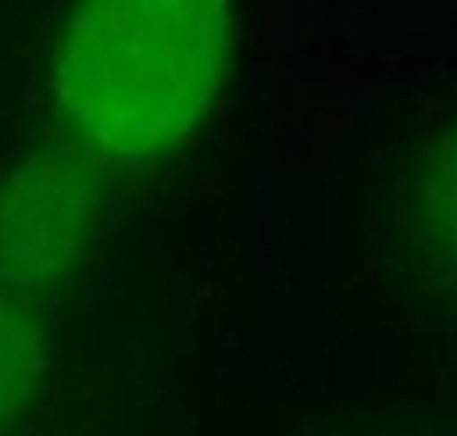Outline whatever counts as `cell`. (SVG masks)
I'll list each match as a JSON object with an SVG mask.
<instances>
[{
  "mask_svg": "<svg viewBox=\"0 0 457 436\" xmlns=\"http://www.w3.org/2000/svg\"><path fill=\"white\" fill-rule=\"evenodd\" d=\"M411 238L424 263L457 284V123L441 128L411 170Z\"/></svg>",
  "mask_w": 457,
  "mask_h": 436,
  "instance_id": "cell-3",
  "label": "cell"
},
{
  "mask_svg": "<svg viewBox=\"0 0 457 436\" xmlns=\"http://www.w3.org/2000/svg\"><path fill=\"white\" fill-rule=\"evenodd\" d=\"M51 373V331L38 301L0 292V428L38 398Z\"/></svg>",
  "mask_w": 457,
  "mask_h": 436,
  "instance_id": "cell-4",
  "label": "cell"
},
{
  "mask_svg": "<svg viewBox=\"0 0 457 436\" xmlns=\"http://www.w3.org/2000/svg\"><path fill=\"white\" fill-rule=\"evenodd\" d=\"M233 0H72L51 55V111L94 165L170 162L216 114L237 60Z\"/></svg>",
  "mask_w": 457,
  "mask_h": 436,
  "instance_id": "cell-1",
  "label": "cell"
},
{
  "mask_svg": "<svg viewBox=\"0 0 457 436\" xmlns=\"http://www.w3.org/2000/svg\"><path fill=\"white\" fill-rule=\"evenodd\" d=\"M106 221V170L72 145L26 153L0 178V292L43 301L85 263Z\"/></svg>",
  "mask_w": 457,
  "mask_h": 436,
  "instance_id": "cell-2",
  "label": "cell"
}]
</instances>
